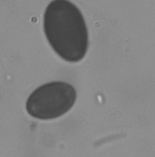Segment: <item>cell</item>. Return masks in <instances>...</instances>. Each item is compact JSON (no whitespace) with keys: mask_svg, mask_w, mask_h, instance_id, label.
Instances as JSON below:
<instances>
[{"mask_svg":"<svg viewBox=\"0 0 155 157\" xmlns=\"http://www.w3.org/2000/svg\"><path fill=\"white\" fill-rule=\"evenodd\" d=\"M45 36L60 58L76 63L85 57L88 45V33L79 8L69 1H51L44 15Z\"/></svg>","mask_w":155,"mask_h":157,"instance_id":"1","label":"cell"},{"mask_svg":"<svg viewBox=\"0 0 155 157\" xmlns=\"http://www.w3.org/2000/svg\"><path fill=\"white\" fill-rule=\"evenodd\" d=\"M76 98V90L72 85L63 82H52L32 92L26 102V110L31 116L38 119H54L70 110Z\"/></svg>","mask_w":155,"mask_h":157,"instance_id":"2","label":"cell"}]
</instances>
